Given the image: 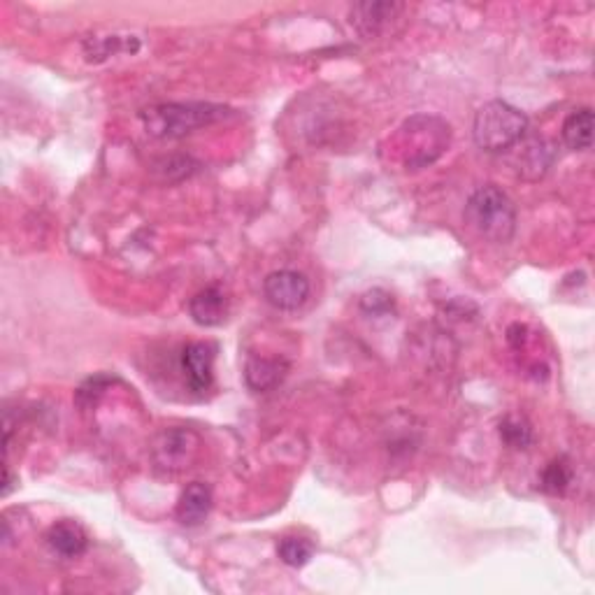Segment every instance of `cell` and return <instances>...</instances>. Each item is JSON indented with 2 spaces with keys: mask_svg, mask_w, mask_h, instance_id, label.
I'll return each instance as SVG.
<instances>
[{
  "mask_svg": "<svg viewBox=\"0 0 595 595\" xmlns=\"http://www.w3.org/2000/svg\"><path fill=\"white\" fill-rule=\"evenodd\" d=\"M463 217L465 224L479 238L498 242V245L510 242L516 231V207L512 198L503 189H498L496 184L479 186L468 198V203H465Z\"/></svg>",
  "mask_w": 595,
  "mask_h": 595,
  "instance_id": "obj_1",
  "label": "cell"
},
{
  "mask_svg": "<svg viewBox=\"0 0 595 595\" xmlns=\"http://www.w3.org/2000/svg\"><path fill=\"white\" fill-rule=\"evenodd\" d=\"M526 335H528V328L523 324H512L510 331H507V342L512 344L514 349H521L523 344H526Z\"/></svg>",
  "mask_w": 595,
  "mask_h": 595,
  "instance_id": "obj_19",
  "label": "cell"
},
{
  "mask_svg": "<svg viewBox=\"0 0 595 595\" xmlns=\"http://www.w3.org/2000/svg\"><path fill=\"white\" fill-rule=\"evenodd\" d=\"M572 484V468L565 458H556L551 461L542 472V489L551 493V496H561L565 489Z\"/></svg>",
  "mask_w": 595,
  "mask_h": 595,
  "instance_id": "obj_16",
  "label": "cell"
},
{
  "mask_svg": "<svg viewBox=\"0 0 595 595\" xmlns=\"http://www.w3.org/2000/svg\"><path fill=\"white\" fill-rule=\"evenodd\" d=\"M263 293L272 307L282 312H293L300 310L310 298V282L303 272L277 270L265 277Z\"/></svg>",
  "mask_w": 595,
  "mask_h": 595,
  "instance_id": "obj_5",
  "label": "cell"
},
{
  "mask_svg": "<svg viewBox=\"0 0 595 595\" xmlns=\"http://www.w3.org/2000/svg\"><path fill=\"white\" fill-rule=\"evenodd\" d=\"M212 510V489L203 482L186 486L177 503V519L184 526H198Z\"/></svg>",
  "mask_w": 595,
  "mask_h": 595,
  "instance_id": "obj_12",
  "label": "cell"
},
{
  "mask_svg": "<svg viewBox=\"0 0 595 595\" xmlns=\"http://www.w3.org/2000/svg\"><path fill=\"white\" fill-rule=\"evenodd\" d=\"M200 440L196 433L184 428L166 430L154 444V461L159 468L177 472L189 468L193 458L198 454Z\"/></svg>",
  "mask_w": 595,
  "mask_h": 595,
  "instance_id": "obj_6",
  "label": "cell"
},
{
  "mask_svg": "<svg viewBox=\"0 0 595 595\" xmlns=\"http://www.w3.org/2000/svg\"><path fill=\"white\" fill-rule=\"evenodd\" d=\"M403 5L398 3H358L351 7V26L363 38H375L398 17Z\"/></svg>",
  "mask_w": 595,
  "mask_h": 595,
  "instance_id": "obj_8",
  "label": "cell"
},
{
  "mask_svg": "<svg viewBox=\"0 0 595 595\" xmlns=\"http://www.w3.org/2000/svg\"><path fill=\"white\" fill-rule=\"evenodd\" d=\"M224 105L214 103H163L140 112L142 124L154 138H184L226 117Z\"/></svg>",
  "mask_w": 595,
  "mask_h": 595,
  "instance_id": "obj_2",
  "label": "cell"
},
{
  "mask_svg": "<svg viewBox=\"0 0 595 595\" xmlns=\"http://www.w3.org/2000/svg\"><path fill=\"white\" fill-rule=\"evenodd\" d=\"M551 163V152L542 140H533L523 147V159L519 161V175L528 179H537L547 172Z\"/></svg>",
  "mask_w": 595,
  "mask_h": 595,
  "instance_id": "obj_14",
  "label": "cell"
},
{
  "mask_svg": "<svg viewBox=\"0 0 595 595\" xmlns=\"http://www.w3.org/2000/svg\"><path fill=\"white\" fill-rule=\"evenodd\" d=\"M277 554L282 558V563L289 565V568H303V565L310 563L314 554V544L305 537H284L279 542Z\"/></svg>",
  "mask_w": 595,
  "mask_h": 595,
  "instance_id": "obj_15",
  "label": "cell"
},
{
  "mask_svg": "<svg viewBox=\"0 0 595 595\" xmlns=\"http://www.w3.org/2000/svg\"><path fill=\"white\" fill-rule=\"evenodd\" d=\"M189 314L198 326H221L228 317V298L219 286H207L198 291L189 303Z\"/></svg>",
  "mask_w": 595,
  "mask_h": 595,
  "instance_id": "obj_9",
  "label": "cell"
},
{
  "mask_svg": "<svg viewBox=\"0 0 595 595\" xmlns=\"http://www.w3.org/2000/svg\"><path fill=\"white\" fill-rule=\"evenodd\" d=\"M451 128L440 117L417 114L400 126L398 149L405 168H426L449 147Z\"/></svg>",
  "mask_w": 595,
  "mask_h": 595,
  "instance_id": "obj_4",
  "label": "cell"
},
{
  "mask_svg": "<svg viewBox=\"0 0 595 595\" xmlns=\"http://www.w3.org/2000/svg\"><path fill=\"white\" fill-rule=\"evenodd\" d=\"M286 372H289V363L282 358L252 356L245 365V382L252 391L263 393L282 384Z\"/></svg>",
  "mask_w": 595,
  "mask_h": 595,
  "instance_id": "obj_11",
  "label": "cell"
},
{
  "mask_svg": "<svg viewBox=\"0 0 595 595\" xmlns=\"http://www.w3.org/2000/svg\"><path fill=\"white\" fill-rule=\"evenodd\" d=\"M361 307L368 314H386L393 307V298L382 289H372L361 298Z\"/></svg>",
  "mask_w": 595,
  "mask_h": 595,
  "instance_id": "obj_18",
  "label": "cell"
},
{
  "mask_svg": "<svg viewBox=\"0 0 595 595\" xmlns=\"http://www.w3.org/2000/svg\"><path fill=\"white\" fill-rule=\"evenodd\" d=\"M500 437L507 447L512 449H528L533 442V428L523 417H507L500 424Z\"/></svg>",
  "mask_w": 595,
  "mask_h": 595,
  "instance_id": "obj_17",
  "label": "cell"
},
{
  "mask_svg": "<svg viewBox=\"0 0 595 595\" xmlns=\"http://www.w3.org/2000/svg\"><path fill=\"white\" fill-rule=\"evenodd\" d=\"M214 356L217 347L210 342H191L182 351V368L189 379L191 391L205 393L214 382Z\"/></svg>",
  "mask_w": 595,
  "mask_h": 595,
  "instance_id": "obj_7",
  "label": "cell"
},
{
  "mask_svg": "<svg viewBox=\"0 0 595 595\" xmlns=\"http://www.w3.org/2000/svg\"><path fill=\"white\" fill-rule=\"evenodd\" d=\"M47 544L63 558H77L89 547V535L77 521L63 519L47 530Z\"/></svg>",
  "mask_w": 595,
  "mask_h": 595,
  "instance_id": "obj_10",
  "label": "cell"
},
{
  "mask_svg": "<svg viewBox=\"0 0 595 595\" xmlns=\"http://www.w3.org/2000/svg\"><path fill=\"white\" fill-rule=\"evenodd\" d=\"M593 140V112L589 107L575 110L563 124V142L575 152H584Z\"/></svg>",
  "mask_w": 595,
  "mask_h": 595,
  "instance_id": "obj_13",
  "label": "cell"
},
{
  "mask_svg": "<svg viewBox=\"0 0 595 595\" xmlns=\"http://www.w3.org/2000/svg\"><path fill=\"white\" fill-rule=\"evenodd\" d=\"M528 131V117L505 100H491L482 105L475 114L472 138L484 152H505L519 145Z\"/></svg>",
  "mask_w": 595,
  "mask_h": 595,
  "instance_id": "obj_3",
  "label": "cell"
}]
</instances>
